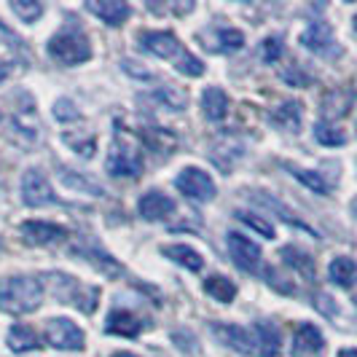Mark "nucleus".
<instances>
[{
	"label": "nucleus",
	"mask_w": 357,
	"mask_h": 357,
	"mask_svg": "<svg viewBox=\"0 0 357 357\" xmlns=\"http://www.w3.org/2000/svg\"><path fill=\"white\" fill-rule=\"evenodd\" d=\"M314 137H317V143H322V145H344V140H347L341 129L325 124V121H320V124L314 126Z\"/></svg>",
	"instance_id": "nucleus-28"
},
{
	"label": "nucleus",
	"mask_w": 357,
	"mask_h": 357,
	"mask_svg": "<svg viewBox=\"0 0 357 357\" xmlns=\"http://www.w3.org/2000/svg\"><path fill=\"white\" fill-rule=\"evenodd\" d=\"M161 252L169 261H175L178 266L188 268V271H202V266H204L202 255L194 248H188V245H167V248H161Z\"/></svg>",
	"instance_id": "nucleus-17"
},
{
	"label": "nucleus",
	"mask_w": 357,
	"mask_h": 357,
	"mask_svg": "<svg viewBox=\"0 0 357 357\" xmlns=\"http://www.w3.org/2000/svg\"><path fill=\"white\" fill-rule=\"evenodd\" d=\"M352 213H355V218H357V199H355V204H352Z\"/></svg>",
	"instance_id": "nucleus-37"
},
{
	"label": "nucleus",
	"mask_w": 357,
	"mask_h": 357,
	"mask_svg": "<svg viewBox=\"0 0 357 357\" xmlns=\"http://www.w3.org/2000/svg\"><path fill=\"white\" fill-rule=\"evenodd\" d=\"M62 178H65V183H68V185H73V188H89L91 194H97V197L102 194V188H100L97 183H89V180H75L70 175V169H65V172H62Z\"/></svg>",
	"instance_id": "nucleus-33"
},
{
	"label": "nucleus",
	"mask_w": 357,
	"mask_h": 357,
	"mask_svg": "<svg viewBox=\"0 0 357 357\" xmlns=\"http://www.w3.org/2000/svg\"><path fill=\"white\" fill-rule=\"evenodd\" d=\"M137 210H140L145 220H164V218H169L175 213V199H169L161 191H148L137 202Z\"/></svg>",
	"instance_id": "nucleus-12"
},
{
	"label": "nucleus",
	"mask_w": 357,
	"mask_h": 357,
	"mask_svg": "<svg viewBox=\"0 0 357 357\" xmlns=\"http://www.w3.org/2000/svg\"><path fill=\"white\" fill-rule=\"evenodd\" d=\"M11 11H14L22 22L33 24V22L40 19V14H43V6L36 3V0H11Z\"/></svg>",
	"instance_id": "nucleus-24"
},
{
	"label": "nucleus",
	"mask_w": 357,
	"mask_h": 357,
	"mask_svg": "<svg viewBox=\"0 0 357 357\" xmlns=\"http://www.w3.org/2000/svg\"><path fill=\"white\" fill-rule=\"evenodd\" d=\"M261 56L266 62H277L282 56V38L280 36H268L264 43H261Z\"/></svg>",
	"instance_id": "nucleus-30"
},
{
	"label": "nucleus",
	"mask_w": 357,
	"mask_h": 357,
	"mask_svg": "<svg viewBox=\"0 0 357 357\" xmlns=\"http://www.w3.org/2000/svg\"><path fill=\"white\" fill-rule=\"evenodd\" d=\"M236 218L248 226V229H252V231H258L261 236H266V239H271L274 236V229H271V223H266L264 218H258V215L248 213V210H236Z\"/></svg>",
	"instance_id": "nucleus-26"
},
{
	"label": "nucleus",
	"mask_w": 357,
	"mask_h": 357,
	"mask_svg": "<svg viewBox=\"0 0 357 357\" xmlns=\"http://www.w3.org/2000/svg\"><path fill=\"white\" fill-rule=\"evenodd\" d=\"M22 199L30 207H46V204H56L54 188L49 178L40 169H27L22 175Z\"/></svg>",
	"instance_id": "nucleus-6"
},
{
	"label": "nucleus",
	"mask_w": 357,
	"mask_h": 357,
	"mask_svg": "<svg viewBox=\"0 0 357 357\" xmlns=\"http://www.w3.org/2000/svg\"><path fill=\"white\" fill-rule=\"evenodd\" d=\"M19 234H22V239H24L27 245H33V248H46V245L59 242V239L68 236V231H65L62 226L49 223V220H27V223L19 226Z\"/></svg>",
	"instance_id": "nucleus-8"
},
{
	"label": "nucleus",
	"mask_w": 357,
	"mask_h": 357,
	"mask_svg": "<svg viewBox=\"0 0 357 357\" xmlns=\"http://www.w3.org/2000/svg\"><path fill=\"white\" fill-rule=\"evenodd\" d=\"M255 339H258V355L261 357H277L280 355V333L268 322H255L252 325Z\"/></svg>",
	"instance_id": "nucleus-18"
},
{
	"label": "nucleus",
	"mask_w": 357,
	"mask_h": 357,
	"mask_svg": "<svg viewBox=\"0 0 357 357\" xmlns=\"http://www.w3.org/2000/svg\"><path fill=\"white\" fill-rule=\"evenodd\" d=\"M293 178L298 183H304L306 188H312L314 194H328V183L322 180L320 172H312V169H293Z\"/></svg>",
	"instance_id": "nucleus-25"
},
{
	"label": "nucleus",
	"mask_w": 357,
	"mask_h": 357,
	"mask_svg": "<svg viewBox=\"0 0 357 357\" xmlns=\"http://www.w3.org/2000/svg\"><path fill=\"white\" fill-rule=\"evenodd\" d=\"M46 341L52 344L54 349H62V352H81L86 347V336L84 331L68 317H54L46 325Z\"/></svg>",
	"instance_id": "nucleus-4"
},
{
	"label": "nucleus",
	"mask_w": 357,
	"mask_h": 357,
	"mask_svg": "<svg viewBox=\"0 0 357 357\" xmlns=\"http://www.w3.org/2000/svg\"><path fill=\"white\" fill-rule=\"evenodd\" d=\"M105 331H107V333H113V336L135 339V336L143 331V322L137 320L132 312H126V309H113V312L107 314Z\"/></svg>",
	"instance_id": "nucleus-14"
},
{
	"label": "nucleus",
	"mask_w": 357,
	"mask_h": 357,
	"mask_svg": "<svg viewBox=\"0 0 357 357\" xmlns=\"http://www.w3.org/2000/svg\"><path fill=\"white\" fill-rule=\"evenodd\" d=\"M301 43L314 54H336V40H333V33L325 22H314L301 36Z\"/></svg>",
	"instance_id": "nucleus-13"
},
{
	"label": "nucleus",
	"mask_w": 357,
	"mask_h": 357,
	"mask_svg": "<svg viewBox=\"0 0 357 357\" xmlns=\"http://www.w3.org/2000/svg\"><path fill=\"white\" fill-rule=\"evenodd\" d=\"M213 333L223 341L226 347H231L242 355H258V339L252 328H242V325H215Z\"/></svg>",
	"instance_id": "nucleus-7"
},
{
	"label": "nucleus",
	"mask_w": 357,
	"mask_h": 357,
	"mask_svg": "<svg viewBox=\"0 0 357 357\" xmlns=\"http://www.w3.org/2000/svg\"><path fill=\"white\" fill-rule=\"evenodd\" d=\"M105 167L113 178H140L143 175V151H140L137 140L132 135H126L124 129L116 132Z\"/></svg>",
	"instance_id": "nucleus-2"
},
{
	"label": "nucleus",
	"mask_w": 357,
	"mask_h": 357,
	"mask_svg": "<svg viewBox=\"0 0 357 357\" xmlns=\"http://www.w3.org/2000/svg\"><path fill=\"white\" fill-rule=\"evenodd\" d=\"M274 121L282 124L285 129H290V132H296L298 124H301V105L298 102H285V105L274 113Z\"/></svg>",
	"instance_id": "nucleus-23"
},
{
	"label": "nucleus",
	"mask_w": 357,
	"mask_h": 357,
	"mask_svg": "<svg viewBox=\"0 0 357 357\" xmlns=\"http://www.w3.org/2000/svg\"><path fill=\"white\" fill-rule=\"evenodd\" d=\"M86 8L97 19H102L105 24H110V27H121L129 19V14H132V8L126 3H121V0H89Z\"/></svg>",
	"instance_id": "nucleus-11"
},
{
	"label": "nucleus",
	"mask_w": 357,
	"mask_h": 357,
	"mask_svg": "<svg viewBox=\"0 0 357 357\" xmlns=\"http://www.w3.org/2000/svg\"><path fill=\"white\" fill-rule=\"evenodd\" d=\"M261 202H264V204H266V207H271V210H280V213H282V220H287V223H290V226H301V229H306V223H301V220H298V218H293V215L287 213L285 207H282V204H280V202H274V199L271 197H264V194H261Z\"/></svg>",
	"instance_id": "nucleus-32"
},
{
	"label": "nucleus",
	"mask_w": 357,
	"mask_h": 357,
	"mask_svg": "<svg viewBox=\"0 0 357 357\" xmlns=\"http://www.w3.org/2000/svg\"><path fill=\"white\" fill-rule=\"evenodd\" d=\"M355 304H357V298H355Z\"/></svg>",
	"instance_id": "nucleus-39"
},
{
	"label": "nucleus",
	"mask_w": 357,
	"mask_h": 357,
	"mask_svg": "<svg viewBox=\"0 0 357 357\" xmlns=\"http://www.w3.org/2000/svg\"><path fill=\"white\" fill-rule=\"evenodd\" d=\"M175 185H178L180 194H185L188 199H194V202H210L215 197V183L213 178L204 172V169H199V167H188V169H183L175 180Z\"/></svg>",
	"instance_id": "nucleus-5"
},
{
	"label": "nucleus",
	"mask_w": 357,
	"mask_h": 357,
	"mask_svg": "<svg viewBox=\"0 0 357 357\" xmlns=\"http://www.w3.org/2000/svg\"><path fill=\"white\" fill-rule=\"evenodd\" d=\"M202 110L210 121H223L229 116V97L226 91L218 89V86H210V89L202 94Z\"/></svg>",
	"instance_id": "nucleus-16"
},
{
	"label": "nucleus",
	"mask_w": 357,
	"mask_h": 357,
	"mask_svg": "<svg viewBox=\"0 0 357 357\" xmlns=\"http://www.w3.org/2000/svg\"><path fill=\"white\" fill-rule=\"evenodd\" d=\"M43 287L36 277H8L0 285V309L8 314H30L40 306Z\"/></svg>",
	"instance_id": "nucleus-1"
},
{
	"label": "nucleus",
	"mask_w": 357,
	"mask_h": 357,
	"mask_svg": "<svg viewBox=\"0 0 357 357\" xmlns=\"http://www.w3.org/2000/svg\"><path fill=\"white\" fill-rule=\"evenodd\" d=\"M282 261H285L287 266L296 268L298 274H304L306 280L314 277V261L304 250H298V248H282Z\"/></svg>",
	"instance_id": "nucleus-22"
},
{
	"label": "nucleus",
	"mask_w": 357,
	"mask_h": 357,
	"mask_svg": "<svg viewBox=\"0 0 357 357\" xmlns=\"http://www.w3.org/2000/svg\"><path fill=\"white\" fill-rule=\"evenodd\" d=\"M8 73H11V65L0 59V81H6V78H8Z\"/></svg>",
	"instance_id": "nucleus-34"
},
{
	"label": "nucleus",
	"mask_w": 357,
	"mask_h": 357,
	"mask_svg": "<svg viewBox=\"0 0 357 357\" xmlns=\"http://www.w3.org/2000/svg\"><path fill=\"white\" fill-rule=\"evenodd\" d=\"M355 30H357V17H355Z\"/></svg>",
	"instance_id": "nucleus-38"
},
{
	"label": "nucleus",
	"mask_w": 357,
	"mask_h": 357,
	"mask_svg": "<svg viewBox=\"0 0 357 357\" xmlns=\"http://www.w3.org/2000/svg\"><path fill=\"white\" fill-rule=\"evenodd\" d=\"M175 62H178L175 68H178L183 75H191V78H199V75H204V62H202L199 56H194V54L183 52L178 59H175Z\"/></svg>",
	"instance_id": "nucleus-27"
},
{
	"label": "nucleus",
	"mask_w": 357,
	"mask_h": 357,
	"mask_svg": "<svg viewBox=\"0 0 357 357\" xmlns=\"http://www.w3.org/2000/svg\"><path fill=\"white\" fill-rule=\"evenodd\" d=\"M220 49L223 52H239L245 46V36L242 30H220Z\"/></svg>",
	"instance_id": "nucleus-29"
},
{
	"label": "nucleus",
	"mask_w": 357,
	"mask_h": 357,
	"mask_svg": "<svg viewBox=\"0 0 357 357\" xmlns=\"http://www.w3.org/2000/svg\"><path fill=\"white\" fill-rule=\"evenodd\" d=\"M49 54H52V59L56 62H62V65H84V62H89L91 59V43L89 38L84 36L81 30H62V33H56V36L49 40Z\"/></svg>",
	"instance_id": "nucleus-3"
},
{
	"label": "nucleus",
	"mask_w": 357,
	"mask_h": 357,
	"mask_svg": "<svg viewBox=\"0 0 357 357\" xmlns=\"http://www.w3.org/2000/svg\"><path fill=\"white\" fill-rule=\"evenodd\" d=\"M229 252H231L234 264L242 268V271H258L261 266V248L248 239V236H242V234H229Z\"/></svg>",
	"instance_id": "nucleus-9"
},
{
	"label": "nucleus",
	"mask_w": 357,
	"mask_h": 357,
	"mask_svg": "<svg viewBox=\"0 0 357 357\" xmlns=\"http://www.w3.org/2000/svg\"><path fill=\"white\" fill-rule=\"evenodd\" d=\"M113 357H137V355H132V352H116Z\"/></svg>",
	"instance_id": "nucleus-36"
},
{
	"label": "nucleus",
	"mask_w": 357,
	"mask_h": 357,
	"mask_svg": "<svg viewBox=\"0 0 357 357\" xmlns=\"http://www.w3.org/2000/svg\"><path fill=\"white\" fill-rule=\"evenodd\" d=\"M204 290L213 296L215 301H220V304H231L234 298H236V285H234L229 277H223V274L207 277L204 280Z\"/></svg>",
	"instance_id": "nucleus-20"
},
{
	"label": "nucleus",
	"mask_w": 357,
	"mask_h": 357,
	"mask_svg": "<svg viewBox=\"0 0 357 357\" xmlns=\"http://www.w3.org/2000/svg\"><path fill=\"white\" fill-rule=\"evenodd\" d=\"M38 347H40V339H38V333L33 328L19 322L8 331V349L11 352H33Z\"/></svg>",
	"instance_id": "nucleus-19"
},
{
	"label": "nucleus",
	"mask_w": 357,
	"mask_h": 357,
	"mask_svg": "<svg viewBox=\"0 0 357 357\" xmlns=\"http://www.w3.org/2000/svg\"><path fill=\"white\" fill-rule=\"evenodd\" d=\"M325 339H322V333L312 325V322H304L298 331H296V336H293V349H296V355H314V352H320Z\"/></svg>",
	"instance_id": "nucleus-15"
},
{
	"label": "nucleus",
	"mask_w": 357,
	"mask_h": 357,
	"mask_svg": "<svg viewBox=\"0 0 357 357\" xmlns=\"http://www.w3.org/2000/svg\"><path fill=\"white\" fill-rule=\"evenodd\" d=\"M140 43H143V49H148L161 59H178L183 54L180 40L172 33H140Z\"/></svg>",
	"instance_id": "nucleus-10"
},
{
	"label": "nucleus",
	"mask_w": 357,
	"mask_h": 357,
	"mask_svg": "<svg viewBox=\"0 0 357 357\" xmlns=\"http://www.w3.org/2000/svg\"><path fill=\"white\" fill-rule=\"evenodd\" d=\"M339 357H357V349H341Z\"/></svg>",
	"instance_id": "nucleus-35"
},
{
	"label": "nucleus",
	"mask_w": 357,
	"mask_h": 357,
	"mask_svg": "<svg viewBox=\"0 0 357 357\" xmlns=\"http://www.w3.org/2000/svg\"><path fill=\"white\" fill-rule=\"evenodd\" d=\"M54 116H56L59 121H78V119H81V113L73 107L70 100H59L56 107H54Z\"/></svg>",
	"instance_id": "nucleus-31"
},
{
	"label": "nucleus",
	"mask_w": 357,
	"mask_h": 357,
	"mask_svg": "<svg viewBox=\"0 0 357 357\" xmlns=\"http://www.w3.org/2000/svg\"><path fill=\"white\" fill-rule=\"evenodd\" d=\"M328 274H331V280L339 287H349L357 280V264L352 258H344V255H341V258H336V261L331 264Z\"/></svg>",
	"instance_id": "nucleus-21"
}]
</instances>
